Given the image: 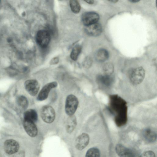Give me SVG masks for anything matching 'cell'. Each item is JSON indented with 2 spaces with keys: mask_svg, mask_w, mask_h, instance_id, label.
Wrapping results in <instances>:
<instances>
[{
  "mask_svg": "<svg viewBox=\"0 0 157 157\" xmlns=\"http://www.w3.org/2000/svg\"><path fill=\"white\" fill-rule=\"evenodd\" d=\"M145 75V72L143 68L138 67L130 70L128 77L131 83L136 85L140 84L143 82Z\"/></svg>",
  "mask_w": 157,
  "mask_h": 157,
  "instance_id": "cell-2",
  "label": "cell"
},
{
  "mask_svg": "<svg viewBox=\"0 0 157 157\" xmlns=\"http://www.w3.org/2000/svg\"><path fill=\"white\" fill-rule=\"evenodd\" d=\"M99 19V15L93 12H87L83 14L82 21L86 26L97 23Z\"/></svg>",
  "mask_w": 157,
  "mask_h": 157,
  "instance_id": "cell-8",
  "label": "cell"
},
{
  "mask_svg": "<svg viewBox=\"0 0 157 157\" xmlns=\"http://www.w3.org/2000/svg\"><path fill=\"white\" fill-rule=\"evenodd\" d=\"M25 88L29 94L32 96H35L39 90L40 85L35 79H29L25 82Z\"/></svg>",
  "mask_w": 157,
  "mask_h": 157,
  "instance_id": "cell-6",
  "label": "cell"
},
{
  "mask_svg": "<svg viewBox=\"0 0 157 157\" xmlns=\"http://www.w3.org/2000/svg\"><path fill=\"white\" fill-rule=\"evenodd\" d=\"M69 4L71 10L74 13H77L80 12L81 7L78 1L70 0L69 1Z\"/></svg>",
  "mask_w": 157,
  "mask_h": 157,
  "instance_id": "cell-22",
  "label": "cell"
},
{
  "mask_svg": "<svg viewBox=\"0 0 157 157\" xmlns=\"http://www.w3.org/2000/svg\"><path fill=\"white\" fill-rule=\"evenodd\" d=\"M51 39V34L46 30H41L37 33L36 40L38 45L42 48L46 47L49 43Z\"/></svg>",
  "mask_w": 157,
  "mask_h": 157,
  "instance_id": "cell-5",
  "label": "cell"
},
{
  "mask_svg": "<svg viewBox=\"0 0 157 157\" xmlns=\"http://www.w3.org/2000/svg\"><path fill=\"white\" fill-rule=\"evenodd\" d=\"M109 54L108 52L105 49L101 48L96 52L95 58L97 61L103 62L106 61L108 58Z\"/></svg>",
  "mask_w": 157,
  "mask_h": 157,
  "instance_id": "cell-17",
  "label": "cell"
},
{
  "mask_svg": "<svg viewBox=\"0 0 157 157\" xmlns=\"http://www.w3.org/2000/svg\"><path fill=\"white\" fill-rule=\"evenodd\" d=\"M140 157H155V156L153 151H149L144 152L140 155Z\"/></svg>",
  "mask_w": 157,
  "mask_h": 157,
  "instance_id": "cell-24",
  "label": "cell"
},
{
  "mask_svg": "<svg viewBox=\"0 0 157 157\" xmlns=\"http://www.w3.org/2000/svg\"><path fill=\"white\" fill-rule=\"evenodd\" d=\"M85 31L89 36H96L101 34L102 32V27L100 24L96 23L86 26Z\"/></svg>",
  "mask_w": 157,
  "mask_h": 157,
  "instance_id": "cell-10",
  "label": "cell"
},
{
  "mask_svg": "<svg viewBox=\"0 0 157 157\" xmlns=\"http://www.w3.org/2000/svg\"><path fill=\"white\" fill-rule=\"evenodd\" d=\"M142 136L144 139L148 142H153L156 140V134L150 128H147L142 132Z\"/></svg>",
  "mask_w": 157,
  "mask_h": 157,
  "instance_id": "cell-15",
  "label": "cell"
},
{
  "mask_svg": "<svg viewBox=\"0 0 157 157\" xmlns=\"http://www.w3.org/2000/svg\"><path fill=\"white\" fill-rule=\"evenodd\" d=\"M92 63V60L90 58H87L85 61L84 66L86 67H90Z\"/></svg>",
  "mask_w": 157,
  "mask_h": 157,
  "instance_id": "cell-25",
  "label": "cell"
},
{
  "mask_svg": "<svg viewBox=\"0 0 157 157\" xmlns=\"http://www.w3.org/2000/svg\"><path fill=\"white\" fill-rule=\"evenodd\" d=\"M96 80L98 83L107 87L111 86L113 82V78L111 75L105 74L98 75L96 78Z\"/></svg>",
  "mask_w": 157,
  "mask_h": 157,
  "instance_id": "cell-14",
  "label": "cell"
},
{
  "mask_svg": "<svg viewBox=\"0 0 157 157\" xmlns=\"http://www.w3.org/2000/svg\"><path fill=\"white\" fill-rule=\"evenodd\" d=\"M81 49V46L79 45H77L73 48L70 55L71 58L72 60L75 61L77 59Z\"/></svg>",
  "mask_w": 157,
  "mask_h": 157,
  "instance_id": "cell-19",
  "label": "cell"
},
{
  "mask_svg": "<svg viewBox=\"0 0 157 157\" xmlns=\"http://www.w3.org/2000/svg\"><path fill=\"white\" fill-rule=\"evenodd\" d=\"M89 141V137L86 133H83L77 138L75 142V146L78 150L84 149L88 144Z\"/></svg>",
  "mask_w": 157,
  "mask_h": 157,
  "instance_id": "cell-12",
  "label": "cell"
},
{
  "mask_svg": "<svg viewBox=\"0 0 157 157\" xmlns=\"http://www.w3.org/2000/svg\"><path fill=\"white\" fill-rule=\"evenodd\" d=\"M77 124L75 117L73 115L69 116L67 119L66 123V130L68 133H71L75 128Z\"/></svg>",
  "mask_w": 157,
  "mask_h": 157,
  "instance_id": "cell-18",
  "label": "cell"
},
{
  "mask_svg": "<svg viewBox=\"0 0 157 157\" xmlns=\"http://www.w3.org/2000/svg\"><path fill=\"white\" fill-rule=\"evenodd\" d=\"M57 83L56 81L49 82L45 85L39 92L37 99L39 101H42L46 99L51 90L56 87Z\"/></svg>",
  "mask_w": 157,
  "mask_h": 157,
  "instance_id": "cell-7",
  "label": "cell"
},
{
  "mask_svg": "<svg viewBox=\"0 0 157 157\" xmlns=\"http://www.w3.org/2000/svg\"><path fill=\"white\" fill-rule=\"evenodd\" d=\"M129 1H130L131 2L134 3V2H138L139 1L138 0H129Z\"/></svg>",
  "mask_w": 157,
  "mask_h": 157,
  "instance_id": "cell-28",
  "label": "cell"
},
{
  "mask_svg": "<svg viewBox=\"0 0 157 157\" xmlns=\"http://www.w3.org/2000/svg\"><path fill=\"white\" fill-rule=\"evenodd\" d=\"M103 71L104 74L111 75L114 71V67L113 64L111 63H105L103 66Z\"/></svg>",
  "mask_w": 157,
  "mask_h": 157,
  "instance_id": "cell-21",
  "label": "cell"
},
{
  "mask_svg": "<svg viewBox=\"0 0 157 157\" xmlns=\"http://www.w3.org/2000/svg\"><path fill=\"white\" fill-rule=\"evenodd\" d=\"M23 124L24 129L29 136L32 137L36 136L37 129L34 122L24 120Z\"/></svg>",
  "mask_w": 157,
  "mask_h": 157,
  "instance_id": "cell-13",
  "label": "cell"
},
{
  "mask_svg": "<svg viewBox=\"0 0 157 157\" xmlns=\"http://www.w3.org/2000/svg\"><path fill=\"white\" fill-rule=\"evenodd\" d=\"M4 147L5 151L7 154L12 155L17 153L19 148L18 143L13 139L6 140L4 143Z\"/></svg>",
  "mask_w": 157,
  "mask_h": 157,
  "instance_id": "cell-9",
  "label": "cell"
},
{
  "mask_svg": "<svg viewBox=\"0 0 157 157\" xmlns=\"http://www.w3.org/2000/svg\"><path fill=\"white\" fill-rule=\"evenodd\" d=\"M40 115L42 120L47 123H51L53 122L56 117L54 109L49 105H44L42 107Z\"/></svg>",
  "mask_w": 157,
  "mask_h": 157,
  "instance_id": "cell-4",
  "label": "cell"
},
{
  "mask_svg": "<svg viewBox=\"0 0 157 157\" xmlns=\"http://www.w3.org/2000/svg\"><path fill=\"white\" fill-rule=\"evenodd\" d=\"M78 105L77 97L73 94H69L66 98L65 109L66 114L69 116L74 115Z\"/></svg>",
  "mask_w": 157,
  "mask_h": 157,
  "instance_id": "cell-3",
  "label": "cell"
},
{
  "mask_svg": "<svg viewBox=\"0 0 157 157\" xmlns=\"http://www.w3.org/2000/svg\"><path fill=\"white\" fill-rule=\"evenodd\" d=\"M18 105L23 109H26L29 105V102L27 98L24 96H19L17 99Z\"/></svg>",
  "mask_w": 157,
  "mask_h": 157,
  "instance_id": "cell-20",
  "label": "cell"
},
{
  "mask_svg": "<svg viewBox=\"0 0 157 157\" xmlns=\"http://www.w3.org/2000/svg\"><path fill=\"white\" fill-rule=\"evenodd\" d=\"M59 59L58 57H55L53 58L51 61L50 63L51 64H55L58 63Z\"/></svg>",
  "mask_w": 157,
  "mask_h": 157,
  "instance_id": "cell-26",
  "label": "cell"
},
{
  "mask_svg": "<svg viewBox=\"0 0 157 157\" xmlns=\"http://www.w3.org/2000/svg\"><path fill=\"white\" fill-rule=\"evenodd\" d=\"M115 149L120 157H135V154L132 150L121 144H117Z\"/></svg>",
  "mask_w": 157,
  "mask_h": 157,
  "instance_id": "cell-11",
  "label": "cell"
},
{
  "mask_svg": "<svg viewBox=\"0 0 157 157\" xmlns=\"http://www.w3.org/2000/svg\"><path fill=\"white\" fill-rule=\"evenodd\" d=\"M85 2H86L87 3L90 4H92L94 3V0H85Z\"/></svg>",
  "mask_w": 157,
  "mask_h": 157,
  "instance_id": "cell-27",
  "label": "cell"
},
{
  "mask_svg": "<svg viewBox=\"0 0 157 157\" xmlns=\"http://www.w3.org/2000/svg\"><path fill=\"white\" fill-rule=\"evenodd\" d=\"M108 109L114 116L117 126L121 127L126 124L128 121V106L124 99L117 94L110 95Z\"/></svg>",
  "mask_w": 157,
  "mask_h": 157,
  "instance_id": "cell-1",
  "label": "cell"
},
{
  "mask_svg": "<svg viewBox=\"0 0 157 157\" xmlns=\"http://www.w3.org/2000/svg\"><path fill=\"white\" fill-rule=\"evenodd\" d=\"M110 2H117L118 1L117 0H110V1H109Z\"/></svg>",
  "mask_w": 157,
  "mask_h": 157,
  "instance_id": "cell-29",
  "label": "cell"
},
{
  "mask_svg": "<svg viewBox=\"0 0 157 157\" xmlns=\"http://www.w3.org/2000/svg\"><path fill=\"white\" fill-rule=\"evenodd\" d=\"M24 120L35 123L38 120V115L35 110L33 109H29L24 113Z\"/></svg>",
  "mask_w": 157,
  "mask_h": 157,
  "instance_id": "cell-16",
  "label": "cell"
},
{
  "mask_svg": "<svg viewBox=\"0 0 157 157\" xmlns=\"http://www.w3.org/2000/svg\"><path fill=\"white\" fill-rule=\"evenodd\" d=\"M100 152L98 149L92 147L89 149L86 152L85 157H100Z\"/></svg>",
  "mask_w": 157,
  "mask_h": 157,
  "instance_id": "cell-23",
  "label": "cell"
}]
</instances>
